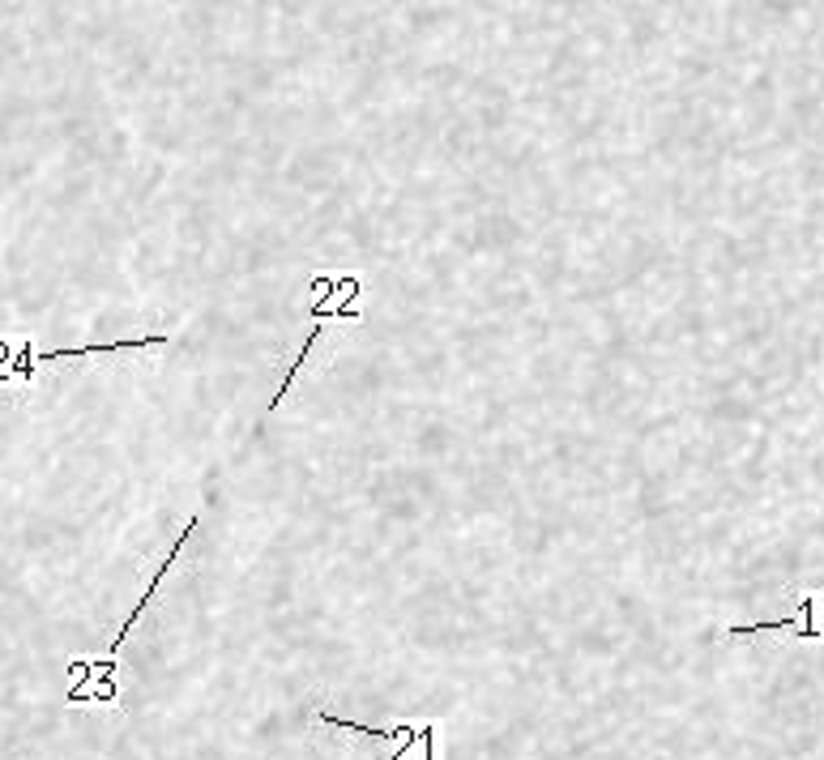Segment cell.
<instances>
[{
    "instance_id": "6da1fadb",
    "label": "cell",
    "mask_w": 824,
    "mask_h": 760,
    "mask_svg": "<svg viewBox=\"0 0 824 760\" xmlns=\"http://www.w3.org/2000/svg\"><path fill=\"white\" fill-rule=\"evenodd\" d=\"M321 726H342V731H363L368 739H385V743H398V752L389 760H440V748H436V726L432 722H415V726H359V722H346V718H334V714H316Z\"/></svg>"
}]
</instances>
